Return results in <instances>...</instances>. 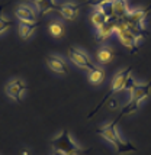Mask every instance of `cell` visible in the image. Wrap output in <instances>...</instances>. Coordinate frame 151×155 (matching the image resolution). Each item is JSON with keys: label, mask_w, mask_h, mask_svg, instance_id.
<instances>
[{"label": "cell", "mask_w": 151, "mask_h": 155, "mask_svg": "<svg viewBox=\"0 0 151 155\" xmlns=\"http://www.w3.org/2000/svg\"><path fill=\"white\" fill-rule=\"evenodd\" d=\"M135 83H137V81H135V78L132 77V67H128V68H125V70H122V71H119V73L112 78L110 88H109V91H108V94L105 96L102 100H100V103L90 112L89 117L96 115L97 112L103 107V104H106V103L109 101V99H112L116 93H121V91H124V90H129Z\"/></svg>", "instance_id": "1"}, {"label": "cell", "mask_w": 151, "mask_h": 155, "mask_svg": "<svg viewBox=\"0 0 151 155\" xmlns=\"http://www.w3.org/2000/svg\"><path fill=\"white\" fill-rule=\"evenodd\" d=\"M121 119V116H118L116 119H113V120L108 123V125H105L102 126L100 129H97V134L105 138L106 141H109L115 148H116L118 154H129V152H137V148L131 143L129 141H126L124 139L122 136L119 135V132H118V128H116V123L118 120Z\"/></svg>", "instance_id": "2"}, {"label": "cell", "mask_w": 151, "mask_h": 155, "mask_svg": "<svg viewBox=\"0 0 151 155\" xmlns=\"http://www.w3.org/2000/svg\"><path fill=\"white\" fill-rule=\"evenodd\" d=\"M150 94H151V81L144 83V84L135 83V84L129 88V101H128V104H125L124 107L121 109L119 116L122 117V116H125V115L135 113L138 109H139L141 101L145 100Z\"/></svg>", "instance_id": "3"}, {"label": "cell", "mask_w": 151, "mask_h": 155, "mask_svg": "<svg viewBox=\"0 0 151 155\" xmlns=\"http://www.w3.org/2000/svg\"><path fill=\"white\" fill-rule=\"evenodd\" d=\"M115 34H116L118 39L121 41V44L126 47L131 52H137L138 51V45H139V41L143 38V35L135 32L131 26H128L124 20H118L116 29H115Z\"/></svg>", "instance_id": "4"}, {"label": "cell", "mask_w": 151, "mask_h": 155, "mask_svg": "<svg viewBox=\"0 0 151 155\" xmlns=\"http://www.w3.org/2000/svg\"><path fill=\"white\" fill-rule=\"evenodd\" d=\"M151 13V6L148 7H138V9H132L129 12L125 15L124 20L125 23L128 25V26H131L135 32H138V34H141L143 36H145V19H147V16Z\"/></svg>", "instance_id": "5"}, {"label": "cell", "mask_w": 151, "mask_h": 155, "mask_svg": "<svg viewBox=\"0 0 151 155\" xmlns=\"http://www.w3.org/2000/svg\"><path fill=\"white\" fill-rule=\"evenodd\" d=\"M51 145L54 147L55 151H58V152H61V154H64V155L73 154L76 151L82 149L76 143L74 139L71 138V135H70V132L67 129H64L60 135L55 136L54 139L51 141Z\"/></svg>", "instance_id": "6"}, {"label": "cell", "mask_w": 151, "mask_h": 155, "mask_svg": "<svg viewBox=\"0 0 151 155\" xmlns=\"http://www.w3.org/2000/svg\"><path fill=\"white\" fill-rule=\"evenodd\" d=\"M69 57L70 60L73 61V64H74L76 67L82 68V70H93V68L96 67L95 65V62L90 60V57L84 51H82L80 48H70L69 49Z\"/></svg>", "instance_id": "7"}, {"label": "cell", "mask_w": 151, "mask_h": 155, "mask_svg": "<svg viewBox=\"0 0 151 155\" xmlns=\"http://www.w3.org/2000/svg\"><path fill=\"white\" fill-rule=\"evenodd\" d=\"M26 88V83L22 78H12L10 81H7V84L5 86V93L9 99H12L15 101H21Z\"/></svg>", "instance_id": "8"}, {"label": "cell", "mask_w": 151, "mask_h": 155, "mask_svg": "<svg viewBox=\"0 0 151 155\" xmlns=\"http://www.w3.org/2000/svg\"><path fill=\"white\" fill-rule=\"evenodd\" d=\"M15 16L19 22H28V23H36L38 9L32 5H19L15 9Z\"/></svg>", "instance_id": "9"}, {"label": "cell", "mask_w": 151, "mask_h": 155, "mask_svg": "<svg viewBox=\"0 0 151 155\" xmlns=\"http://www.w3.org/2000/svg\"><path fill=\"white\" fill-rule=\"evenodd\" d=\"M79 9H80V5L79 3H73V2H62V3H57L55 6V12L61 15L65 20H73L77 19L79 16Z\"/></svg>", "instance_id": "10"}, {"label": "cell", "mask_w": 151, "mask_h": 155, "mask_svg": "<svg viewBox=\"0 0 151 155\" xmlns=\"http://www.w3.org/2000/svg\"><path fill=\"white\" fill-rule=\"evenodd\" d=\"M118 20L119 19H109L106 23H103L102 26H99L96 29V41L97 42H105L106 39H109L112 35L115 34V29H116Z\"/></svg>", "instance_id": "11"}, {"label": "cell", "mask_w": 151, "mask_h": 155, "mask_svg": "<svg viewBox=\"0 0 151 155\" xmlns=\"http://www.w3.org/2000/svg\"><path fill=\"white\" fill-rule=\"evenodd\" d=\"M47 65L49 67L51 71H54L57 74L67 75L70 73L67 62L62 60L61 57H58V55H48L47 57Z\"/></svg>", "instance_id": "12"}, {"label": "cell", "mask_w": 151, "mask_h": 155, "mask_svg": "<svg viewBox=\"0 0 151 155\" xmlns=\"http://www.w3.org/2000/svg\"><path fill=\"white\" fill-rule=\"evenodd\" d=\"M96 58L99 61V64H102V65H106V64H109L113 61L115 58V51H113V48L109 47V45H103L102 48H99V51H97L96 54Z\"/></svg>", "instance_id": "13"}, {"label": "cell", "mask_w": 151, "mask_h": 155, "mask_svg": "<svg viewBox=\"0 0 151 155\" xmlns=\"http://www.w3.org/2000/svg\"><path fill=\"white\" fill-rule=\"evenodd\" d=\"M112 9H113V18L119 20L124 19L125 15L129 12L126 0H112Z\"/></svg>", "instance_id": "14"}, {"label": "cell", "mask_w": 151, "mask_h": 155, "mask_svg": "<svg viewBox=\"0 0 151 155\" xmlns=\"http://www.w3.org/2000/svg\"><path fill=\"white\" fill-rule=\"evenodd\" d=\"M105 77H106V73L102 67H95L93 70H89V74H87V78H89V83L93 84V86H99L105 81Z\"/></svg>", "instance_id": "15"}, {"label": "cell", "mask_w": 151, "mask_h": 155, "mask_svg": "<svg viewBox=\"0 0 151 155\" xmlns=\"http://www.w3.org/2000/svg\"><path fill=\"white\" fill-rule=\"evenodd\" d=\"M38 28V22L36 23H28V22H19V26H18V32L23 41L29 39L32 35H34L35 29Z\"/></svg>", "instance_id": "16"}, {"label": "cell", "mask_w": 151, "mask_h": 155, "mask_svg": "<svg viewBox=\"0 0 151 155\" xmlns=\"http://www.w3.org/2000/svg\"><path fill=\"white\" fill-rule=\"evenodd\" d=\"M110 18L108 16V15L105 13L103 10H100V9H96V10H93V13L90 15V20H92V23L96 26V29L99 26H102L103 23H106L108 20H109Z\"/></svg>", "instance_id": "17"}, {"label": "cell", "mask_w": 151, "mask_h": 155, "mask_svg": "<svg viewBox=\"0 0 151 155\" xmlns=\"http://www.w3.org/2000/svg\"><path fill=\"white\" fill-rule=\"evenodd\" d=\"M48 32L51 34V36L60 39V38H62L65 35V28H64L61 22H51L48 26Z\"/></svg>", "instance_id": "18"}, {"label": "cell", "mask_w": 151, "mask_h": 155, "mask_svg": "<svg viewBox=\"0 0 151 155\" xmlns=\"http://www.w3.org/2000/svg\"><path fill=\"white\" fill-rule=\"evenodd\" d=\"M12 25H13V22L9 19V18H6L5 15L0 13V35H3L5 32H7L10 28H12Z\"/></svg>", "instance_id": "19"}, {"label": "cell", "mask_w": 151, "mask_h": 155, "mask_svg": "<svg viewBox=\"0 0 151 155\" xmlns=\"http://www.w3.org/2000/svg\"><path fill=\"white\" fill-rule=\"evenodd\" d=\"M106 0H86V5H89V6H93L96 9L97 6H100L102 3H105Z\"/></svg>", "instance_id": "20"}, {"label": "cell", "mask_w": 151, "mask_h": 155, "mask_svg": "<svg viewBox=\"0 0 151 155\" xmlns=\"http://www.w3.org/2000/svg\"><path fill=\"white\" fill-rule=\"evenodd\" d=\"M106 104H108V106H109V109H112V110H116V109L119 107V104H118V100H116V99H112V100L108 101Z\"/></svg>", "instance_id": "21"}, {"label": "cell", "mask_w": 151, "mask_h": 155, "mask_svg": "<svg viewBox=\"0 0 151 155\" xmlns=\"http://www.w3.org/2000/svg\"><path fill=\"white\" fill-rule=\"evenodd\" d=\"M21 155H29V152L25 149V151H22V152H21Z\"/></svg>", "instance_id": "22"}, {"label": "cell", "mask_w": 151, "mask_h": 155, "mask_svg": "<svg viewBox=\"0 0 151 155\" xmlns=\"http://www.w3.org/2000/svg\"><path fill=\"white\" fill-rule=\"evenodd\" d=\"M52 155H64V154H61V152H58V151H55V152H54Z\"/></svg>", "instance_id": "23"}]
</instances>
